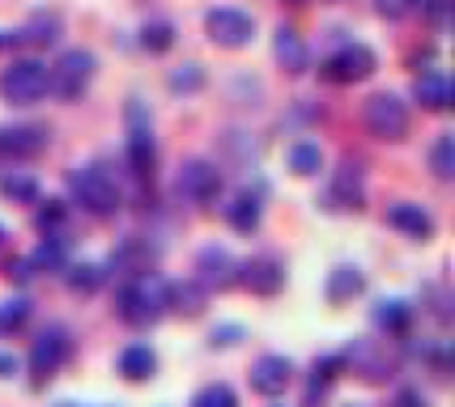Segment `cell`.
Instances as JSON below:
<instances>
[{
	"mask_svg": "<svg viewBox=\"0 0 455 407\" xmlns=\"http://www.w3.org/2000/svg\"><path fill=\"white\" fill-rule=\"evenodd\" d=\"M68 192H73V204H77L81 213L90 216H116L124 208V192H119V183L102 166H85V170H73L68 175Z\"/></svg>",
	"mask_w": 455,
	"mask_h": 407,
	"instance_id": "cell-1",
	"label": "cell"
},
{
	"mask_svg": "<svg viewBox=\"0 0 455 407\" xmlns=\"http://www.w3.org/2000/svg\"><path fill=\"white\" fill-rule=\"evenodd\" d=\"M116 314L119 323L128 327H154L162 314H166V301H162V285H149V280H132L116 293Z\"/></svg>",
	"mask_w": 455,
	"mask_h": 407,
	"instance_id": "cell-2",
	"label": "cell"
},
{
	"mask_svg": "<svg viewBox=\"0 0 455 407\" xmlns=\"http://www.w3.org/2000/svg\"><path fill=\"white\" fill-rule=\"evenodd\" d=\"M0 98L13 106H35L47 98V64L39 59H13L0 73Z\"/></svg>",
	"mask_w": 455,
	"mask_h": 407,
	"instance_id": "cell-3",
	"label": "cell"
},
{
	"mask_svg": "<svg viewBox=\"0 0 455 407\" xmlns=\"http://www.w3.org/2000/svg\"><path fill=\"white\" fill-rule=\"evenodd\" d=\"M90 81H94V56L90 51H64L56 59V68H47V94L77 102Z\"/></svg>",
	"mask_w": 455,
	"mask_h": 407,
	"instance_id": "cell-4",
	"label": "cell"
},
{
	"mask_svg": "<svg viewBox=\"0 0 455 407\" xmlns=\"http://www.w3.org/2000/svg\"><path fill=\"white\" fill-rule=\"evenodd\" d=\"M379 68V59L371 47H362V43H349V47H340L332 56L323 59V68H319V77L332 81V85H357V81H366L371 73Z\"/></svg>",
	"mask_w": 455,
	"mask_h": 407,
	"instance_id": "cell-5",
	"label": "cell"
},
{
	"mask_svg": "<svg viewBox=\"0 0 455 407\" xmlns=\"http://www.w3.org/2000/svg\"><path fill=\"white\" fill-rule=\"evenodd\" d=\"M366 128L379 140H404L409 136V106L396 94H375L366 102Z\"/></svg>",
	"mask_w": 455,
	"mask_h": 407,
	"instance_id": "cell-6",
	"label": "cell"
},
{
	"mask_svg": "<svg viewBox=\"0 0 455 407\" xmlns=\"http://www.w3.org/2000/svg\"><path fill=\"white\" fill-rule=\"evenodd\" d=\"M175 187L183 200H192V204H209V200H218L221 195V170L213 161H204V157H192V161H183L175 175Z\"/></svg>",
	"mask_w": 455,
	"mask_h": 407,
	"instance_id": "cell-7",
	"label": "cell"
},
{
	"mask_svg": "<svg viewBox=\"0 0 455 407\" xmlns=\"http://www.w3.org/2000/svg\"><path fill=\"white\" fill-rule=\"evenodd\" d=\"M73 356V340H68V331L64 327H47L35 340V348H30V369H35V378L47 382V378H56L64 361Z\"/></svg>",
	"mask_w": 455,
	"mask_h": 407,
	"instance_id": "cell-8",
	"label": "cell"
},
{
	"mask_svg": "<svg viewBox=\"0 0 455 407\" xmlns=\"http://www.w3.org/2000/svg\"><path fill=\"white\" fill-rule=\"evenodd\" d=\"M204 30H209V39L218 47H243L256 35V21L247 18L243 9H209L204 13Z\"/></svg>",
	"mask_w": 455,
	"mask_h": 407,
	"instance_id": "cell-9",
	"label": "cell"
},
{
	"mask_svg": "<svg viewBox=\"0 0 455 407\" xmlns=\"http://www.w3.org/2000/svg\"><path fill=\"white\" fill-rule=\"evenodd\" d=\"M196 271H200L196 280L204 289H230V285H238V263L226 247H204L196 254Z\"/></svg>",
	"mask_w": 455,
	"mask_h": 407,
	"instance_id": "cell-10",
	"label": "cell"
},
{
	"mask_svg": "<svg viewBox=\"0 0 455 407\" xmlns=\"http://www.w3.org/2000/svg\"><path fill=\"white\" fill-rule=\"evenodd\" d=\"M238 280L251 293H259V297H277V293L285 289V268H281L273 254H259V259L238 263Z\"/></svg>",
	"mask_w": 455,
	"mask_h": 407,
	"instance_id": "cell-11",
	"label": "cell"
},
{
	"mask_svg": "<svg viewBox=\"0 0 455 407\" xmlns=\"http://www.w3.org/2000/svg\"><path fill=\"white\" fill-rule=\"evenodd\" d=\"M47 149V128L35 123H18V128H0V157H13V161H30Z\"/></svg>",
	"mask_w": 455,
	"mask_h": 407,
	"instance_id": "cell-12",
	"label": "cell"
},
{
	"mask_svg": "<svg viewBox=\"0 0 455 407\" xmlns=\"http://www.w3.org/2000/svg\"><path fill=\"white\" fill-rule=\"evenodd\" d=\"M362 200H366V192H362V175L345 161V166L337 170V178H332L328 195H323V208H328V213H357Z\"/></svg>",
	"mask_w": 455,
	"mask_h": 407,
	"instance_id": "cell-13",
	"label": "cell"
},
{
	"mask_svg": "<svg viewBox=\"0 0 455 407\" xmlns=\"http://www.w3.org/2000/svg\"><path fill=\"white\" fill-rule=\"evenodd\" d=\"M290 378H294V361L277 356V352L259 356L256 365H251V390H259V395H281V390L290 387Z\"/></svg>",
	"mask_w": 455,
	"mask_h": 407,
	"instance_id": "cell-14",
	"label": "cell"
},
{
	"mask_svg": "<svg viewBox=\"0 0 455 407\" xmlns=\"http://www.w3.org/2000/svg\"><path fill=\"white\" fill-rule=\"evenodd\" d=\"M162 301H166V310L196 318L204 310V301H209V289L200 280H171V285H162Z\"/></svg>",
	"mask_w": 455,
	"mask_h": 407,
	"instance_id": "cell-15",
	"label": "cell"
},
{
	"mask_svg": "<svg viewBox=\"0 0 455 407\" xmlns=\"http://www.w3.org/2000/svg\"><path fill=\"white\" fill-rule=\"evenodd\" d=\"M387 225H392V230H400L404 238H417V242L435 238V216L426 213L421 204H409V200L387 208Z\"/></svg>",
	"mask_w": 455,
	"mask_h": 407,
	"instance_id": "cell-16",
	"label": "cell"
},
{
	"mask_svg": "<svg viewBox=\"0 0 455 407\" xmlns=\"http://www.w3.org/2000/svg\"><path fill=\"white\" fill-rule=\"evenodd\" d=\"M413 94L426 111H447V102H451V81H447L443 68H426V73L417 77Z\"/></svg>",
	"mask_w": 455,
	"mask_h": 407,
	"instance_id": "cell-17",
	"label": "cell"
},
{
	"mask_svg": "<svg viewBox=\"0 0 455 407\" xmlns=\"http://www.w3.org/2000/svg\"><path fill=\"white\" fill-rule=\"evenodd\" d=\"M111 268L124 271V276H145V271H154V251L140 238H124L111 254Z\"/></svg>",
	"mask_w": 455,
	"mask_h": 407,
	"instance_id": "cell-18",
	"label": "cell"
},
{
	"mask_svg": "<svg viewBox=\"0 0 455 407\" xmlns=\"http://www.w3.org/2000/svg\"><path fill=\"white\" fill-rule=\"evenodd\" d=\"M345 361H354L357 369H362V378H371V382H379V378H387V352H379V344H371V340H357V344H349V348L340 352Z\"/></svg>",
	"mask_w": 455,
	"mask_h": 407,
	"instance_id": "cell-19",
	"label": "cell"
},
{
	"mask_svg": "<svg viewBox=\"0 0 455 407\" xmlns=\"http://www.w3.org/2000/svg\"><path fill=\"white\" fill-rule=\"evenodd\" d=\"M273 56H277V64L285 68V73H307V43L298 39V30H290V26H281L277 30Z\"/></svg>",
	"mask_w": 455,
	"mask_h": 407,
	"instance_id": "cell-20",
	"label": "cell"
},
{
	"mask_svg": "<svg viewBox=\"0 0 455 407\" xmlns=\"http://www.w3.org/2000/svg\"><path fill=\"white\" fill-rule=\"evenodd\" d=\"M154 369H158V356L149 344H128V348L119 352V373L128 378V382H145V378H154Z\"/></svg>",
	"mask_w": 455,
	"mask_h": 407,
	"instance_id": "cell-21",
	"label": "cell"
},
{
	"mask_svg": "<svg viewBox=\"0 0 455 407\" xmlns=\"http://www.w3.org/2000/svg\"><path fill=\"white\" fill-rule=\"evenodd\" d=\"M375 327H383L387 335H404V331L413 327V306L409 301H379L375 306Z\"/></svg>",
	"mask_w": 455,
	"mask_h": 407,
	"instance_id": "cell-22",
	"label": "cell"
},
{
	"mask_svg": "<svg viewBox=\"0 0 455 407\" xmlns=\"http://www.w3.org/2000/svg\"><path fill=\"white\" fill-rule=\"evenodd\" d=\"M60 39V18L56 13H35L18 30V43H30V47H52Z\"/></svg>",
	"mask_w": 455,
	"mask_h": 407,
	"instance_id": "cell-23",
	"label": "cell"
},
{
	"mask_svg": "<svg viewBox=\"0 0 455 407\" xmlns=\"http://www.w3.org/2000/svg\"><path fill=\"white\" fill-rule=\"evenodd\" d=\"M362 289H366V280H362V271L357 268H337L332 276H328V301H332V306L354 301Z\"/></svg>",
	"mask_w": 455,
	"mask_h": 407,
	"instance_id": "cell-24",
	"label": "cell"
},
{
	"mask_svg": "<svg viewBox=\"0 0 455 407\" xmlns=\"http://www.w3.org/2000/svg\"><path fill=\"white\" fill-rule=\"evenodd\" d=\"M290 170L294 175H302V178H311V175H319L323 170V149H319L315 140H298V145H290Z\"/></svg>",
	"mask_w": 455,
	"mask_h": 407,
	"instance_id": "cell-25",
	"label": "cell"
},
{
	"mask_svg": "<svg viewBox=\"0 0 455 407\" xmlns=\"http://www.w3.org/2000/svg\"><path fill=\"white\" fill-rule=\"evenodd\" d=\"M226 221H230L238 233H251L259 225V200L256 195H235V200L226 204Z\"/></svg>",
	"mask_w": 455,
	"mask_h": 407,
	"instance_id": "cell-26",
	"label": "cell"
},
{
	"mask_svg": "<svg viewBox=\"0 0 455 407\" xmlns=\"http://www.w3.org/2000/svg\"><path fill=\"white\" fill-rule=\"evenodd\" d=\"M35 271H64L68 268V251H64V238H43V247L30 254Z\"/></svg>",
	"mask_w": 455,
	"mask_h": 407,
	"instance_id": "cell-27",
	"label": "cell"
},
{
	"mask_svg": "<svg viewBox=\"0 0 455 407\" xmlns=\"http://www.w3.org/2000/svg\"><path fill=\"white\" fill-rule=\"evenodd\" d=\"M140 47H145V51H154V56L171 51V47H175V26H171V21H145V30H140Z\"/></svg>",
	"mask_w": 455,
	"mask_h": 407,
	"instance_id": "cell-28",
	"label": "cell"
},
{
	"mask_svg": "<svg viewBox=\"0 0 455 407\" xmlns=\"http://www.w3.org/2000/svg\"><path fill=\"white\" fill-rule=\"evenodd\" d=\"M68 289L77 293V297H94L102 289V268H94V263L68 268Z\"/></svg>",
	"mask_w": 455,
	"mask_h": 407,
	"instance_id": "cell-29",
	"label": "cell"
},
{
	"mask_svg": "<svg viewBox=\"0 0 455 407\" xmlns=\"http://www.w3.org/2000/svg\"><path fill=\"white\" fill-rule=\"evenodd\" d=\"M430 170L438 178H451L455 175V136H438L435 149H430Z\"/></svg>",
	"mask_w": 455,
	"mask_h": 407,
	"instance_id": "cell-30",
	"label": "cell"
},
{
	"mask_svg": "<svg viewBox=\"0 0 455 407\" xmlns=\"http://www.w3.org/2000/svg\"><path fill=\"white\" fill-rule=\"evenodd\" d=\"M0 192L9 195V200H18V204H39V183L30 175H9L0 183Z\"/></svg>",
	"mask_w": 455,
	"mask_h": 407,
	"instance_id": "cell-31",
	"label": "cell"
},
{
	"mask_svg": "<svg viewBox=\"0 0 455 407\" xmlns=\"http://www.w3.org/2000/svg\"><path fill=\"white\" fill-rule=\"evenodd\" d=\"M26 318H30V301H26V297L4 301V306H0V335H13V331H21V327H26Z\"/></svg>",
	"mask_w": 455,
	"mask_h": 407,
	"instance_id": "cell-32",
	"label": "cell"
},
{
	"mask_svg": "<svg viewBox=\"0 0 455 407\" xmlns=\"http://www.w3.org/2000/svg\"><path fill=\"white\" fill-rule=\"evenodd\" d=\"M171 94H200L204 90V73H200V64H183V68H175L171 73Z\"/></svg>",
	"mask_w": 455,
	"mask_h": 407,
	"instance_id": "cell-33",
	"label": "cell"
},
{
	"mask_svg": "<svg viewBox=\"0 0 455 407\" xmlns=\"http://www.w3.org/2000/svg\"><path fill=\"white\" fill-rule=\"evenodd\" d=\"M192 407H238V399H235V390L226 387V382H213V387H200L196 390Z\"/></svg>",
	"mask_w": 455,
	"mask_h": 407,
	"instance_id": "cell-34",
	"label": "cell"
},
{
	"mask_svg": "<svg viewBox=\"0 0 455 407\" xmlns=\"http://www.w3.org/2000/svg\"><path fill=\"white\" fill-rule=\"evenodd\" d=\"M64 204H60V200H47V204H43L39 208V230L47 233V238H60V230H64Z\"/></svg>",
	"mask_w": 455,
	"mask_h": 407,
	"instance_id": "cell-35",
	"label": "cell"
},
{
	"mask_svg": "<svg viewBox=\"0 0 455 407\" xmlns=\"http://www.w3.org/2000/svg\"><path fill=\"white\" fill-rule=\"evenodd\" d=\"M340 369H345V356H319L315 369H311V387H323V390H328Z\"/></svg>",
	"mask_w": 455,
	"mask_h": 407,
	"instance_id": "cell-36",
	"label": "cell"
},
{
	"mask_svg": "<svg viewBox=\"0 0 455 407\" xmlns=\"http://www.w3.org/2000/svg\"><path fill=\"white\" fill-rule=\"evenodd\" d=\"M375 9L383 13V18L400 21V18H409L413 9H421V0H375Z\"/></svg>",
	"mask_w": 455,
	"mask_h": 407,
	"instance_id": "cell-37",
	"label": "cell"
},
{
	"mask_svg": "<svg viewBox=\"0 0 455 407\" xmlns=\"http://www.w3.org/2000/svg\"><path fill=\"white\" fill-rule=\"evenodd\" d=\"M421 9H426V18H430V26H447V13H451V0H421Z\"/></svg>",
	"mask_w": 455,
	"mask_h": 407,
	"instance_id": "cell-38",
	"label": "cell"
},
{
	"mask_svg": "<svg viewBox=\"0 0 455 407\" xmlns=\"http://www.w3.org/2000/svg\"><path fill=\"white\" fill-rule=\"evenodd\" d=\"M392 407H430V399L417 387H400L396 395H392Z\"/></svg>",
	"mask_w": 455,
	"mask_h": 407,
	"instance_id": "cell-39",
	"label": "cell"
},
{
	"mask_svg": "<svg viewBox=\"0 0 455 407\" xmlns=\"http://www.w3.org/2000/svg\"><path fill=\"white\" fill-rule=\"evenodd\" d=\"M238 340H243V327H238V323H226V327H213V348H230V344H238Z\"/></svg>",
	"mask_w": 455,
	"mask_h": 407,
	"instance_id": "cell-40",
	"label": "cell"
},
{
	"mask_svg": "<svg viewBox=\"0 0 455 407\" xmlns=\"http://www.w3.org/2000/svg\"><path fill=\"white\" fill-rule=\"evenodd\" d=\"M9 280H18V285L35 280V263H30V259H13V263H9Z\"/></svg>",
	"mask_w": 455,
	"mask_h": 407,
	"instance_id": "cell-41",
	"label": "cell"
},
{
	"mask_svg": "<svg viewBox=\"0 0 455 407\" xmlns=\"http://www.w3.org/2000/svg\"><path fill=\"white\" fill-rule=\"evenodd\" d=\"M13 373H18V361H13V356H4V352H0V378H13Z\"/></svg>",
	"mask_w": 455,
	"mask_h": 407,
	"instance_id": "cell-42",
	"label": "cell"
},
{
	"mask_svg": "<svg viewBox=\"0 0 455 407\" xmlns=\"http://www.w3.org/2000/svg\"><path fill=\"white\" fill-rule=\"evenodd\" d=\"M4 47H18V35H9V30H0V51Z\"/></svg>",
	"mask_w": 455,
	"mask_h": 407,
	"instance_id": "cell-43",
	"label": "cell"
},
{
	"mask_svg": "<svg viewBox=\"0 0 455 407\" xmlns=\"http://www.w3.org/2000/svg\"><path fill=\"white\" fill-rule=\"evenodd\" d=\"M0 242H4V230H0Z\"/></svg>",
	"mask_w": 455,
	"mask_h": 407,
	"instance_id": "cell-44",
	"label": "cell"
},
{
	"mask_svg": "<svg viewBox=\"0 0 455 407\" xmlns=\"http://www.w3.org/2000/svg\"><path fill=\"white\" fill-rule=\"evenodd\" d=\"M64 407H73V403H64Z\"/></svg>",
	"mask_w": 455,
	"mask_h": 407,
	"instance_id": "cell-45",
	"label": "cell"
},
{
	"mask_svg": "<svg viewBox=\"0 0 455 407\" xmlns=\"http://www.w3.org/2000/svg\"><path fill=\"white\" fill-rule=\"evenodd\" d=\"M349 407H354V403H349Z\"/></svg>",
	"mask_w": 455,
	"mask_h": 407,
	"instance_id": "cell-46",
	"label": "cell"
}]
</instances>
